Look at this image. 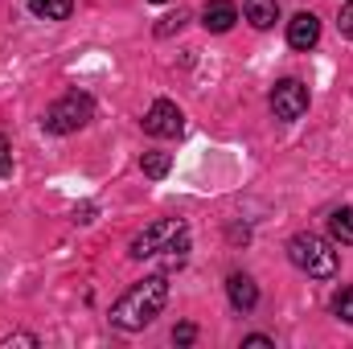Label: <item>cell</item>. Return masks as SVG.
<instances>
[{"label":"cell","mask_w":353,"mask_h":349,"mask_svg":"<svg viewBox=\"0 0 353 349\" xmlns=\"http://www.w3.org/2000/svg\"><path fill=\"white\" fill-rule=\"evenodd\" d=\"M169 304V279L165 275H148L140 283H132L115 304H111V325L123 329V333H140L148 329Z\"/></svg>","instance_id":"6da1fadb"},{"label":"cell","mask_w":353,"mask_h":349,"mask_svg":"<svg viewBox=\"0 0 353 349\" xmlns=\"http://www.w3.org/2000/svg\"><path fill=\"white\" fill-rule=\"evenodd\" d=\"M288 259L296 263L304 275H312V279H333L337 267H341L333 243L321 239V235H312V230H300V235L288 239Z\"/></svg>","instance_id":"7a4b0ae2"},{"label":"cell","mask_w":353,"mask_h":349,"mask_svg":"<svg viewBox=\"0 0 353 349\" xmlns=\"http://www.w3.org/2000/svg\"><path fill=\"white\" fill-rule=\"evenodd\" d=\"M90 119H94V99H90L87 90H66L58 103H50V111H46L41 123L54 136H70V132L87 128Z\"/></svg>","instance_id":"3957f363"},{"label":"cell","mask_w":353,"mask_h":349,"mask_svg":"<svg viewBox=\"0 0 353 349\" xmlns=\"http://www.w3.org/2000/svg\"><path fill=\"white\" fill-rule=\"evenodd\" d=\"M185 235H189V230H185L181 218H157V222H148V226L132 239L128 255H132V259H152V255H161V251H173Z\"/></svg>","instance_id":"277c9868"},{"label":"cell","mask_w":353,"mask_h":349,"mask_svg":"<svg viewBox=\"0 0 353 349\" xmlns=\"http://www.w3.org/2000/svg\"><path fill=\"white\" fill-rule=\"evenodd\" d=\"M304 111H308V87H304L300 79L275 83V90H271V115H275V119L292 123V119H300Z\"/></svg>","instance_id":"5b68a950"},{"label":"cell","mask_w":353,"mask_h":349,"mask_svg":"<svg viewBox=\"0 0 353 349\" xmlns=\"http://www.w3.org/2000/svg\"><path fill=\"white\" fill-rule=\"evenodd\" d=\"M181 128H185V115L173 99H157L144 115V132L157 140H173V136H181Z\"/></svg>","instance_id":"8992f818"},{"label":"cell","mask_w":353,"mask_h":349,"mask_svg":"<svg viewBox=\"0 0 353 349\" xmlns=\"http://www.w3.org/2000/svg\"><path fill=\"white\" fill-rule=\"evenodd\" d=\"M316 41H321V21L312 12H296L288 21V46L292 50H312Z\"/></svg>","instance_id":"52a82bcc"},{"label":"cell","mask_w":353,"mask_h":349,"mask_svg":"<svg viewBox=\"0 0 353 349\" xmlns=\"http://www.w3.org/2000/svg\"><path fill=\"white\" fill-rule=\"evenodd\" d=\"M234 21H239V4L234 0H210L201 8V25L210 33H226V29H234Z\"/></svg>","instance_id":"ba28073f"},{"label":"cell","mask_w":353,"mask_h":349,"mask_svg":"<svg viewBox=\"0 0 353 349\" xmlns=\"http://www.w3.org/2000/svg\"><path fill=\"white\" fill-rule=\"evenodd\" d=\"M226 296H230V304H234L239 312H251V308L259 304V288H255V279L243 275V271H234V275L226 279Z\"/></svg>","instance_id":"9c48e42d"},{"label":"cell","mask_w":353,"mask_h":349,"mask_svg":"<svg viewBox=\"0 0 353 349\" xmlns=\"http://www.w3.org/2000/svg\"><path fill=\"white\" fill-rule=\"evenodd\" d=\"M243 12L255 29H271L279 21V4L275 0H243Z\"/></svg>","instance_id":"30bf717a"},{"label":"cell","mask_w":353,"mask_h":349,"mask_svg":"<svg viewBox=\"0 0 353 349\" xmlns=\"http://www.w3.org/2000/svg\"><path fill=\"white\" fill-rule=\"evenodd\" d=\"M329 235H333V243L353 247V206H341L329 214Z\"/></svg>","instance_id":"8fae6325"},{"label":"cell","mask_w":353,"mask_h":349,"mask_svg":"<svg viewBox=\"0 0 353 349\" xmlns=\"http://www.w3.org/2000/svg\"><path fill=\"white\" fill-rule=\"evenodd\" d=\"M29 12L41 21H66L74 12V0H29Z\"/></svg>","instance_id":"7c38bea8"},{"label":"cell","mask_w":353,"mask_h":349,"mask_svg":"<svg viewBox=\"0 0 353 349\" xmlns=\"http://www.w3.org/2000/svg\"><path fill=\"white\" fill-rule=\"evenodd\" d=\"M140 169H144V177L161 181V177L173 169V157H169V152H144V157H140Z\"/></svg>","instance_id":"4fadbf2b"},{"label":"cell","mask_w":353,"mask_h":349,"mask_svg":"<svg viewBox=\"0 0 353 349\" xmlns=\"http://www.w3.org/2000/svg\"><path fill=\"white\" fill-rule=\"evenodd\" d=\"M333 312H337V321L353 325V288H341V292L333 296Z\"/></svg>","instance_id":"5bb4252c"},{"label":"cell","mask_w":353,"mask_h":349,"mask_svg":"<svg viewBox=\"0 0 353 349\" xmlns=\"http://www.w3.org/2000/svg\"><path fill=\"white\" fill-rule=\"evenodd\" d=\"M185 21H189V12H185V8H176V12H169V17H165V21L157 25V37H169V33H176V29H181Z\"/></svg>","instance_id":"9a60e30c"},{"label":"cell","mask_w":353,"mask_h":349,"mask_svg":"<svg viewBox=\"0 0 353 349\" xmlns=\"http://www.w3.org/2000/svg\"><path fill=\"white\" fill-rule=\"evenodd\" d=\"M337 29H341V33H345V37L353 41V0H345V4H341V17H337Z\"/></svg>","instance_id":"2e32d148"},{"label":"cell","mask_w":353,"mask_h":349,"mask_svg":"<svg viewBox=\"0 0 353 349\" xmlns=\"http://www.w3.org/2000/svg\"><path fill=\"white\" fill-rule=\"evenodd\" d=\"M193 337H197V325H189V321L173 329V341H176V346H193Z\"/></svg>","instance_id":"e0dca14e"},{"label":"cell","mask_w":353,"mask_h":349,"mask_svg":"<svg viewBox=\"0 0 353 349\" xmlns=\"http://www.w3.org/2000/svg\"><path fill=\"white\" fill-rule=\"evenodd\" d=\"M243 346H251V349H275V341H271L267 333H251V337H243Z\"/></svg>","instance_id":"ac0fdd59"},{"label":"cell","mask_w":353,"mask_h":349,"mask_svg":"<svg viewBox=\"0 0 353 349\" xmlns=\"http://www.w3.org/2000/svg\"><path fill=\"white\" fill-rule=\"evenodd\" d=\"M8 165H12V148H8V140L0 136V177L8 173Z\"/></svg>","instance_id":"d6986e66"},{"label":"cell","mask_w":353,"mask_h":349,"mask_svg":"<svg viewBox=\"0 0 353 349\" xmlns=\"http://www.w3.org/2000/svg\"><path fill=\"white\" fill-rule=\"evenodd\" d=\"M4 346H37V337L33 333H12V337H4Z\"/></svg>","instance_id":"ffe728a7"},{"label":"cell","mask_w":353,"mask_h":349,"mask_svg":"<svg viewBox=\"0 0 353 349\" xmlns=\"http://www.w3.org/2000/svg\"><path fill=\"white\" fill-rule=\"evenodd\" d=\"M152 4H165V0H152Z\"/></svg>","instance_id":"44dd1931"}]
</instances>
